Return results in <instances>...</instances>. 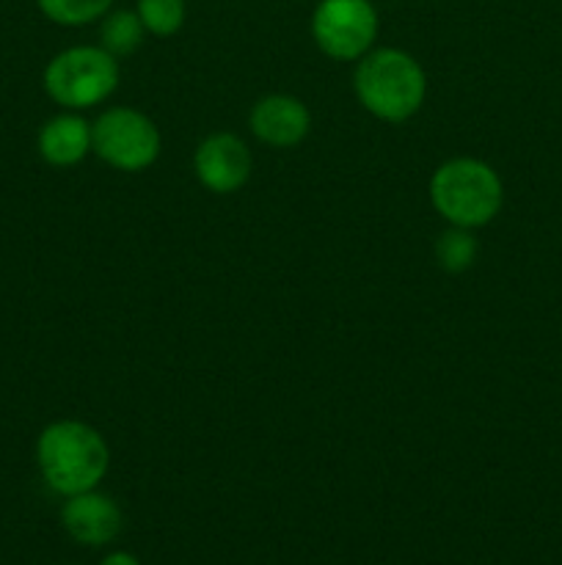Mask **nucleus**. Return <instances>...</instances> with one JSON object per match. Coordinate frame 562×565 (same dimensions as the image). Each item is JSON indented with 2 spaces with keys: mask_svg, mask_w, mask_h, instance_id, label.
Wrapping results in <instances>:
<instances>
[{
  "mask_svg": "<svg viewBox=\"0 0 562 565\" xmlns=\"http://www.w3.org/2000/svg\"><path fill=\"white\" fill-rule=\"evenodd\" d=\"M36 467L55 494L75 497L102 483L110 469V447L88 423L58 419L39 434Z\"/></svg>",
  "mask_w": 562,
  "mask_h": 565,
  "instance_id": "f257e3e1",
  "label": "nucleus"
},
{
  "mask_svg": "<svg viewBox=\"0 0 562 565\" xmlns=\"http://www.w3.org/2000/svg\"><path fill=\"white\" fill-rule=\"evenodd\" d=\"M353 88L367 114L389 125H400L424 105L428 75L406 50L378 47L356 61Z\"/></svg>",
  "mask_w": 562,
  "mask_h": 565,
  "instance_id": "f03ea898",
  "label": "nucleus"
},
{
  "mask_svg": "<svg viewBox=\"0 0 562 565\" xmlns=\"http://www.w3.org/2000/svg\"><path fill=\"white\" fill-rule=\"evenodd\" d=\"M430 204L450 226H488L505 204V185L494 166L479 158H452L430 177Z\"/></svg>",
  "mask_w": 562,
  "mask_h": 565,
  "instance_id": "7ed1b4c3",
  "label": "nucleus"
},
{
  "mask_svg": "<svg viewBox=\"0 0 562 565\" xmlns=\"http://www.w3.org/2000/svg\"><path fill=\"white\" fill-rule=\"evenodd\" d=\"M119 58L99 44H75L61 50L44 66V92L66 110L102 105L119 88Z\"/></svg>",
  "mask_w": 562,
  "mask_h": 565,
  "instance_id": "20e7f679",
  "label": "nucleus"
},
{
  "mask_svg": "<svg viewBox=\"0 0 562 565\" xmlns=\"http://www.w3.org/2000/svg\"><path fill=\"white\" fill-rule=\"evenodd\" d=\"M163 138L147 114L116 105L97 116L91 125V152L105 166L127 174H141L158 163Z\"/></svg>",
  "mask_w": 562,
  "mask_h": 565,
  "instance_id": "39448f33",
  "label": "nucleus"
},
{
  "mask_svg": "<svg viewBox=\"0 0 562 565\" xmlns=\"http://www.w3.org/2000/svg\"><path fill=\"white\" fill-rule=\"evenodd\" d=\"M378 9L372 0H320L312 14V39L334 61H358L378 39Z\"/></svg>",
  "mask_w": 562,
  "mask_h": 565,
  "instance_id": "423d86ee",
  "label": "nucleus"
},
{
  "mask_svg": "<svg viewBox=\"0 0 562 565\" xmlns=\"http://www.w3.org/2000/svg\"><path fill=\"white\" fill-rule=\"evenodd\" d=\"M253 158L248 143L229 130L213 132L193 152V174L204 191L215 196L237 193L248 182Z\"/></svg>",
  "mask_w": 562,
  "mask_h": 565,
  "instance_id": "0eeeda50",
  "label": "nucleus"
},
{
  "mask_svg": "<svg viewBox=\"0 0 562 565\" xmlns=\"http://www.w3.org/2000/svg\"><path fill=\"white\" fill-rule=\"evenodd\" d=\"M248 127L264 147L292 149L306 141L309 130H312V114L303 99L292 97V94H268L253 103L251 114H248Z\"/></svg>",
  "mask_w": 562,
  "mask_h": 565,
  "instance_id": "6e6552de",
  "label": "nucleus"
},
{
  "mask_svg": "<svg viewBox=\"0 0 562 565\" xmlns=\"http://www.w3.org/2000/svg\"><path fill=\"white\" fill-rule=\"evenodd\" d=\"M61 524L77 544L105 546L121 533V508L97 489L83 491V494L66 497L61 508Z\"/></svg>",
  "mask_w": 562,
  "mask_h": 565,
  "instance_id": "1a4fd4ad",
  "label": "nucleus"
},
{
  "mask_svg": "<svg viewBox=\"0 0 562 565\" xmlns=\"http://www.w3.org/2000/svg\"><path fill=\"white\" fill-rule=\"evenodd\" d=\"M36 149L44 163L55 166V169L83 163L91 152V121L83 119L77 110L53 116L39 130Z\"/></svg>",
  "mask_w": 562,
  "mask_h": 565,
  "instance_id": "9d476101",
  "label": "nucleus"
},
{
  "mask_svg": "<svg viewBox=\"0 0 562 565\" xmlns=\"http://www.w3.org/2000/svg\"><path fill=\"white\" fill-rule=\"evenodd\" d=\"M143 36H147V28H143L138 11L110 9L99 20V47L108 50L114 58H125V55L136 53L143 44Z\"/></svg>",
  "mask_w": 562,
  "mask_h": 565,
  "instance_id": "9b49d317",
  "label": "nucleus"
},
{
  "mask_svg": "<svg viewBox=\"0 0 562 565\" xmlns=\"http://www.w3.org/2000/svg\"><path fill=\"white\" fill-rule=\"evenodd\" d=\"M36 6L55 25L80 28L102 20L114 9V0H36Z\"/></svg>",
  "mask_w": 562,
  "mask_h": 565,
  "instance_id": "f8f14e48",
  "label": "nucleus"
},
{
  "mask_svg": "<svg viewBox=\"0 0 562 565\" xmlns=\"http://www.w3.org/2000/svg\"><path fill=\"white\" fill-rule=\"evenodd\" d=\"M477 252V237L472 235V230H461V226H450L435 241V259H439V265L446 274H463V270L472 268Z\"/></svg>",
  "mask_w": 562,
  "mask_h": 565,
  "instance_id": "ddd939ff",
  "label": "nucleus"
},
{
  "mask_svg": "<svg viewBox=\"0 0 562 565\" xmlns=\"http://www.w3.org/2000/svg\"><path fill=\"white\" fill-rule=\"evenodd\" d=\"M136 11L141 17L147 33H152L158 39H169L174 33H180L187 20L185 0H138Z\"/></svg>",
  "mask_w": 562,
  "mask_h": 565,
  "instance_id": "4468645a",
  "label": "nucleus"
},
{
  "mask_svg": "<svg viewBox=\"0 0 562 565\" xmlns=\"http://www.w3.org/2000/svg\"><path fill=\"white\" fill-rule=\"evenodd\" d=\"M99 565H141L136 555H130V552H114V555L105 557Z\"/></svg>",
  "mask_w": 562,
  "mask_h": 565,
  "instance_id": "2eb2a0df",
  "label": "nucleus"
}]
</instances>
